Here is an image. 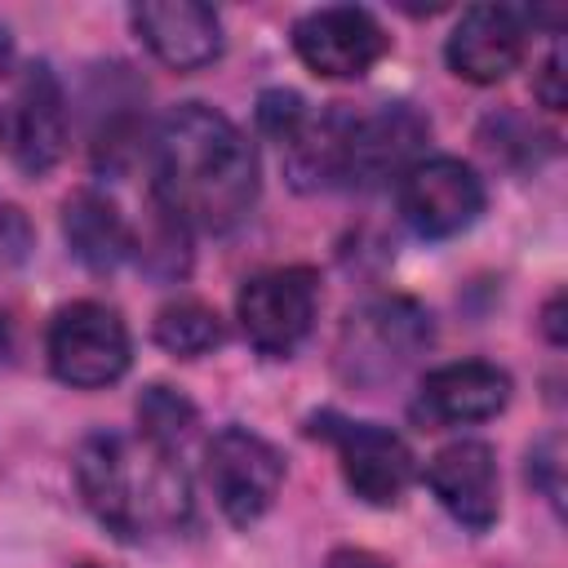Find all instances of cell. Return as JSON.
Here are the masks:
<instances>
[{"label": "cell", "mask_w": 568, "mask_h": 568, "mask_svg": "<svg viewBox=\"0 0 568 568\" xmlns=\"http://www.w3.org/2000/svg\"><path fill=\"white\" fill-rule=\"evenodd\" d=\"M151 173L155 209L182 226L217 235L240 226L257 204L253 142L204 102H182L160 120Z\"/></svg>", "instance_id": "cell-1"}, {"label": "cell", "mask_w": 568, "mask_h": 568, "mask_svg": "<svg viewBox=\"0 0 568 568\" xmlns=\"http://www.w3.org/2000/svg\"><path fill=\"white\" fill-rule=\"evenodd\" d=\"M75 484L93 519L120 541L178 532L191 519V488L178 453H164L142 435H89L75 453Z\"/></svg>", "instance_id": "cell-2"}, {"label": "cell", "mask_w": 568, "mask_h": 568, "mask_svg": "<svg viewBox=\"0 0 568 568\" xmlns=\"http://www.w3.org/2000/svg\"><path fill=\"white\" fill-rule=\"evenodd\" d=\"M49 368L75 390H98L124 377L133 346L124 320L102 302H71L49 320Z\"/></svg>", "instance_id": "cell-3"}, {"label": "cell", "mask_w": 568, "mask_h": 568, "mask_svg": "<svg viewBox=\"0 0 568 568\" xmlns=\"http://www.w3.org/2000/svg\"><path fill=\"white\" fill-rule=\"evenodd\" d=\"M204 479L213 488L217 510L235 528H248L275 506L284 484V457L271 439L253 435L248 426H222L204 444Z\"/></svg>", "instance_id": "cell-4"}, {"label": "cell", "mask_w": 568, "mask_h": 568, "mask_svg": "<svg viewBox=\"0 0 568 568\" xmlns=\"http://www.w3.org/2000/svg\"><path fill=\"white\" fill-rule=\"evenodd\" d=\"M315 435H324L337 448V466L346 488L368 501V506H395L413 475H417V457L408 448V439L382 422H355V417H337V413H320Z\"/></svg>", "instance_id": "cell-5"}, {"label": "cell", "mask_w": 568, "mask_h": 568, "mask_svg": "<svg viewBox=\"0 0 568 568\" xmlns=\"http://www.w3.org/2000/svg\"><path fill=\"white\" fill-rule=\"evenodd\" d=\"M315 306H320V280L311 266L257 271L253 280L240 284V297H235L244 337L271 359H284L306 342L315 324Z\"/></svg>", "instance_id": "cell-6"}, {"label": "cell", "mask_w": 568, "mask_h": 568, "mask_svg": "<svg viewBox=\"0 0 568 568\" xmlns=\"http://www.w3.org/2000/svg\"><path fill=\"white\" fill-rule=\"evenodd\" d=\"M430 346V315L404 297H377L351 311L342 328V368L351 382H386Z\"/></svg>", "instance_id": "cell-7"}, {"label": "cell", "mask_w": 568, "mask_h": 568, "mask_svg": "<svg viewBox=\"0 0 568 568\" xmlns=\"http://www.w3.org/2000/svg\"><path fill=\"white\" fill-rule=\"evenodd\" d=\"M399 213L422 240H448L484 213V182L457 155H422L399 173Z\"/></svg>", "instance_id": "cell-8"}, {"label": "cell", "mask_w": 568, "mask_h": 568, "mask_svg": "<svg viewBox=\"0 0 568 568\" xmlns=\"http://www.w3.org/2000/svg\"><path fill=\"white\" fill-rule=\"evenodd\" d=\"M430 124L408 102H382L377 111H351L342 142V186H382L417 164Z\"/></svg>", "instance_id": "cell-9"}, {"label": "cell", "mask_w": 568, "mask_h": 568, "mask_svg": "<svg viewBox=\"0 0 568 568\" xmlns=\"http://www.w3.org/2000/svg\"><path fill=\"white\" fill-rule=\"evenodd\" d=\"M293 49L297 58L328 80H355L364 75L386 49V31L368 9L355 4H328V9H311L297 18L293 27Z\"/></svg>", "instance_id": "cell-10"}, {"label": "cell", "mask_w": 568, "mask_h": 568, "mask_svg": "<svg viewBox=\"0 0 568 568\" xmlns=\"http://www.w3.org/2000/svg\"><path fill=\"white\" fill-rule=\"evenodd\" d=\"M524 44H528L524 9L475 4L457 18V27L444 44V58H448L453 75H462L470 84H497L524 62Z\"/></svg>", "instance_id": "cell-11"}, {"label": "cell", "mask_w": 568, "mask_h": 568, "mask_svg": "<svg viewBox=\"0 0 568 568\" xmlns=\"http://www.w3.org/2000/svg\"><path fill=\"white\" fill-rule=\"evenodd\" d=\"M426 484L435 501L470 532H488L501 515V479H497V457L484 439H457L444 444L430 466Z\"/></svg>", "instance_id": "cell-12"}, {"label": "cell", "mask_w": 568, "mask_h": 568, "mask_svg": "<svg viewBox=\"0 0 568 568\" xmlns=\"http://www.w3.org/2000/svg\"><path fill=\"white\" fill-rule=\"evenodd\" d=\"M4 129H9V155L27 178H40L62 160V151H67V98H62L58 75L44 62L27 67Z\"/></svg>", "instance_id": "cell-13"}, {"label": "cell", "mask_w": 568, "mask_h": 568, "mask_svg": "<svg viewBox=\"0 0 568 568\" xmlns=\"http://www.w3.org/2000/svg\"><path fill=\"white\" fill-rule=\"evenodd\" d=\"M138 40L173 71H200L222 53V18L195 0H146L133 13Z\"/></svg>", "instance_id": "cell-14"}, {"label": "cell", "mask_w": 568, "mask_h": 568, "mask_svg": "<svg viewBox=\"0 0 568 568\" xmlns=\"http://www.w3.org/2000/svg\"><path fill=\"white\" fill-rule=\"evenodd\" d=\"M510 399V373L488 364V359H462V364H444L435 373H426L422 390H417V413L426 422L439 426H457V422H484L497 417Z\"/></svg>", "instance_id": "cell-15"}, {"label": "cell", "mask_w": 568, "mask_h": 568, "mask_svg": "<svg viewBox=\"0 0 568 568\" xmlns=\"http://www.w3.org/2000/svg\"><path fill=\"white\" fill-rule=\"evenodd\" d=\"M62 235L89 271H111L133 253V235L120 209L98 191H75L62 204Z\"/></svg>", "instance_id": "cell-16"}, {"label": "cell", "mask_w": 568, "mask_h": 568, "mask_svg": "<svg viewBox=\"0 0 568 568\" xmlns=\"http://www.w3.org/2000/svg\"><path fill=\"white\" fill-rule=\"evenodd\" d=\"M222 320L213 306L195 302V297H182V302H169L160 315H155V342L178 355V359H200L209 351L222 346Z\"/></svg>", "instance_id": "cell-17"}, {"label": "cell", "mask_w": 568, "mask_h": 568, "mask_svg": "<svg viewBox=\"0 0 568 568\" xmlns=\"http://www.w3.org/2000/svg\"><path fill=\"white\" fill-rule=\"evenodd\" d=\"M195 430V404L173 386H146L138 395V435L164 453H178Z\"/></svg>", "instance_id": "cell-18"}, {"label": "cell", "mask_w": 568, "mask_h": 568, "mask_svg": "<svg viewBox=\"0 0 568 568\" xmlns=\"http://www.w3.org/2000/svg\"><path fill=\"white\" fill-rule=\"evenodd\" d=\"M306 115H311L306 102H302L297 93H288V89H266V93L257 98V124H262L275 142H288Z\"/></svg>", "instance_id": "cell-19"}, {"label": "cell", "mask_w": 568, "mask_h": 568, "mask_svg": "<svg viewBox=\"0 0 568 568\" xmlns=\"http://www.w3.org/2000/svg\"><path fill=\"white\" fill-rule=\"evenodd\" d=\"M564 439L559 435H546L541 444H532L528 448V479L546 493V501L559 510L564 506V484H559V475H564Z\"/></svg>", "instance_id": "cell-20"}, {"label": "cell", "mask_w": 568, "mask_h": 568, "mask_svg": "<svg viewBox=\"0 0 568 568\" xmlns=\"http://www.w3.org/2000/svg\"><path fill=\"white\" fill-rule=\"evenodd\" d=\"M537 98H541V106L564 111V49H559V44H555V49H550V58L541 62V75H537Z\"/></svg>", "instance_id": "cell-21"}, {"label": "cell", "mask_w": 568, "mask_h": 568, "mask_svg": "<svg viewBox=\"0 0 568 568\" xmlns=\"http://www.w3.org/2000/svg\"><path fill=\"white\" fill-rule=\"evenodd\" d=\"M324 568H390L382 555H373V550H364V546H337L328 559H324Z\"/></svg>", "instance_id": "cell-22"}, {"label": "cell", "mask_w": 568, "mask_h": 568, "mask_svg": "<svg viewBox=\"0 0 568 568\" xmlns=\"http://www.w3.org/2000/svg\"><path fill=\"white\" fill-rule=\"evenodd\" d=\"M559 306H564V293H555V297L546 302V337H550L555 346H564V320H559Z\"/></svg>", "instance_id": "cell-23"}, {"label": "cell", "mask_w": 568, "mask_h": 568, "mask_svg": "<svg viewBox=\"0 0 568 568\" xmlns=\"http://www.w3.org/2000/svg\"><path fill=\"white\" fill-rule=\"evenodd\" d=\"M9 62H13V36L0 27V75L9 71Z\"/></svg>", "instance_id": "cell-24"}, {"label": "cell", "mask_w": 568, "mask_h": 568, "mask_svg": "<svg viewBox=\"0 0 568 568\" xmlns=\"http://www.w3.org/2000/svg\"><path fill=\"white\" fill-rule=\"evenodd\" d=\"M71 568H102V564H71Z\"/></svg>", "instance_id": "cell-25"}]
</instances>
